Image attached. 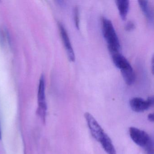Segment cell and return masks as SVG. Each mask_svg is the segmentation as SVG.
I'll return each instance as SVG.
<instances>
[{"label": "cell", "mask_w": 154, "mask_h": 154, "mask_svg": "<svg viewBox=\"0 0 154 154\" xmlns=\"http://www.w3.org/2000/svg\"><path fill=\"white\" fill-rule=\"evenodd\" d=\"M152 73H154V57H152Z\"/></svg>", "instance_id": "cell-15"}, {"label": "cell", "mask_w": 154, "mask_h": 154, "mask_svg": "<svg viewBox=\"0 0 154 154\" xmlns=\"http://www.w3.org/2000/svg\"><path fill=\"white\" fill-rule=\"evenodd\" d=\"M38 113L43 122H45L46 117L47 107L45 97V77L42 75L39 79L38 85Z\"/></svg>", "instance_id": "cell-2"}, {"label": "cell", "mask_w": 154, "mask_h": 154, "mask_svg": "<svg viewBox=\"0 0 154 154\" xmlns=\"http://www.w3.org/2000/svg\"><path fill=\"white\" fill-rule=\"evenodd\" d=\"M146 154H154V144L153 140L151 141L146 147L144 148Z\"/></svg>", "instance_id": "cell-12"}, {"label": "cell", "mask_w": 154, "mask_h": 154, "mask_svg": "<svg viewBox=\"0 0 154 154\" xmlns=\"http://www.w3.org/2000/svg\"><path fill=\"white\" fill-rule=\"evenodd\" d=\"M154 99L153 96H149L146 100L139 97H135L130 100L131 108L133 111L141 112L149 109L154 105Z\"/></svg>", "instance_id": "cell-4"}, {"label": "cell", "mask_w": 154, "mask_h": 154, "mask_svg": "<svg viewBox=\"0 0 154 154\" xmlns=\"http://www.w3.org/2000/svg\"><path fill=\"white\" fill-rule=\"evenodd\" d=\"M115 2L121 18L123 20H126L129 8V1L128 0H116Z\"/></svg>", "instance_id": "cell-9"}, {"label": "cell", "mask_w": 154, "mask_h": 154, "mask_svg": "<svg viewBox=\"0 0 154 154\" xmlns=\"http://www.w3.org/2000/svg\"><path fill=\"white\" fill-rule=\"evenodd\" d=\"M1 139V131H0V140Z\"/></svg>", "instance_id": "cell-16"}, {"label": "cell", "mask_w": 154, "mask_h": 154, "mask_svg": "<svg viewBox=\"0 0 154 154\" xmlns=\"http://www.w3.org/2000/svg\"><path fill=\"white\" fill-rule=\"evenodd\" d=\"M135 26L134 23L132 21H129L125 26V30L127 31H132L135 29Z\"/></svg>", "instance_id": "cell-13"}, {"label": "cell", "mask_w": 154, "mask_h": 154, "mask_svg": "<svg viewBox=\"0 0 154 154\" xmlns=\"http://www.w3.org/2000/svg\"><path fill=\"white\" fill-rule=\"evenodd\" d=\"M148 119L151 122H154V115L153 113H149L148 116Z\"/></svg>", "instance_id": "cell-14"}, {"label": "cell", "mask_w": 154, "mask_h": 154, "mask_svg": "<svg viewBox=\"0 0 154 154\" xmlns=\"http://www.w3.org/2000/svg\"><path fill=\"white\" fill-rule=\"evenodd\" d=\"M58 26L68 59L70 62H74L75 61V55L66 29L63 25L60 22L58 23Z\"/></svg>", "instance_id": "cell-6"}, {"label": "cell", "mask_w": 154, "mask_h": 154, "mask_svg": "<svg viewBox=\"0 0 154 154\" xmlns=\"http://www.w3.org/2000/svg\"><path fill=\"white\" fill-rule=\"evenodd\" d=\"M139 5L142 12L144 13L148 20L150 23H153L154 20L153 11L150 8L148 1H138Z\"/></svg>", "instance_id": "cell-10"}, {"label": "cell", "mask_w": 154, "mask_h": 154, "mask_svg": "<svg viewBox=\"0 0 154 154\" xmlns=\"http://www.w3.org/2000/svg\"><path fill=\"white\" fill-rule=\"evenodd\" d=\"M123 80L128 85H131L135 82L136 75L131 65L120 70Z\"/></svg>", "instance_id": "cell-7"}, {"label": "cell", "mask_w": 154, "mask_h": 154, "mask_svg": "<svg viewBox=\"0 0 154 154\" xmlns=\"http://www.w3.org/2000/svg\"><path fill=\"white\" fill-rule=\"evenodd\" d=\"M102 30L108 49L111 54L119 53L120 44L115 29L111 21L103 17L101 18Z\"/></svg>", "instance_id": "cell-1"}, {"label": "cell", "mask_w": 154, "mask_h": 154, "mask_svg": "<svg viewBox=\"0 0 154 154\" xmlns=\"http://www.w3.org/2000/svg\"><path fill=\"white\" fill-rule=\"evenodd\" d=\"M99 142L100 143L103 148L108 154H116V149L112 144L110 138L105 133Z\"/></svg>", "instance_id": "cell-8"}, {"label": "cell", "mask_w": 154, "mask_h": 154, "mask_svg": "<svg viewBox=\"0 0 154 154\" xmlns=\"http://www.w3.org/2000/svg\"><path fill=\"white\" fill-rule=\"evenodd\" d=\"M129 131L130 136L132 140L134 143L141 147L144 148L146 147L152 140L149 135L146 131L137 128L130 127Z\"/></svg>", "instance_id": "cell-3"}, {"label": "cell", "mask_w": 154, "mask_h": 154, "mask_svg": "<svg viewBox=\"0 0 154 154\" xmlns=\"http://www.w3.org/2000/svg\"><path fill=\"white\" fill-rule=\"evenodd\" d=\"M73 17L75 26L77 29H80V17H79V11L78 7H75L74 8Z\"/></svg>", "instance_id": "cell-11"}, {"label": "cell", "mask_w": 154, "mask_h": 154, "mask_svg": "<svg viewBox=\"0 0 154 154\" xmlns=\"http://www.w3.org/2000/svg\"><path fill=\"white\" fill-rule=\"evenodd\" d=\"M85 118L86 119L92 136L99 142L105 132L91 113L88 112H85Z\"/></svg>", "instance_id": "cell-5"}]
</instances>
